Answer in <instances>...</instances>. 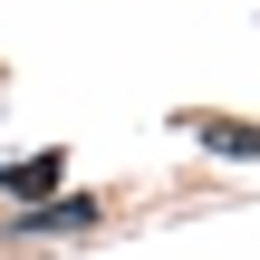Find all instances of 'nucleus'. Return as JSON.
<instances>
[{"instance_id":"obj_1","label":"nucleus","mask_w":260,"mask_h":260,"mask_svg":"<svg viewBox=\"0 0 260 260\" xmlns=\"http://www.w3.org/2000/svg\"><path fill=\"white\" fill-rule=\"evenodd\" d=\"M58 174H68V154H29V164H10V174H0V203H10V212H19V203H48Z\"/></svg>"},{"instance_id":"obj_2","label":"nucleus","mask_w":260,"mask_h":260,"mask_svg":"<svg viewBox=\"0 0 260 260\" xmlns=\"http://www.w3.org/2000/svg\"><path fill=\"white\" fill-rule=\"evenodd\" d=\"M96 222V203H48V212H29V232H87Z\"/></svg>"},{"instance_id":"obj_3","label":"nucleus","mask_w":260,"mask_h":260,"mask_svg":"<svg viewBox=\"0 0 260 260\" xmlns=\"http://www.w3.org/2000/svg\"><path fill=\"white\" fill-rule=\"evenodd\" d=\"M203 145H212V154H260V125H222V116H212Z\"/></svg>"}]
</instances>
